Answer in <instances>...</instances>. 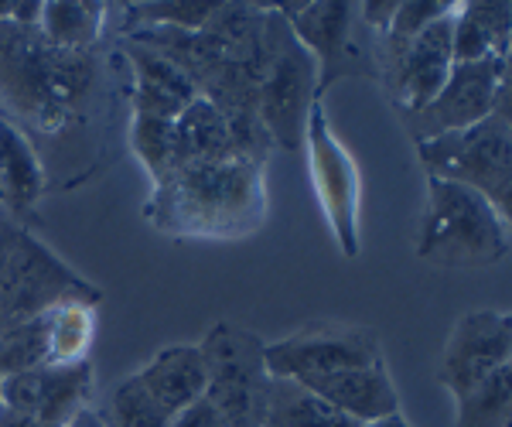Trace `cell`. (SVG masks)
I'll use <instances>...</instances> for the list:
<instances>
[{
    "label": "cell",
    "mask_w": 512,
    "mask_h": 427,
    "mask_svg": "<svg viewBox=\"0 0 512 427\" xmlns=\"http://www.w3.org/2000/svg\"><path fill=\"white\" fill-rule=\"evenodd\" d=\"M267 195H263L260 161L226 158L185 164L175 178L154 188L147 219L154 229L171 236H202V240H233L253 233L263 223Z\"/></svg>",
    "instance_id": "obj_1"
},
{
    "label": "cell",
    "mask_w": 512,
    "mask_h": 427,
    "mask_svg": "<svg viewBox=\"0 0 512 427\" xmlns=\"http://www.w3.org/2000/svg\"><path fill=\"white\" fill-rule=\"evenodd\" d=\"M509 253V223L472 188L427 175L417 257L444 267H492Z\"/></svg>",
    "instance_id": "obj_2"
},
{
    "label": "cell",
    "mask_w": 512,
    "mask_h": 427,
    "mask_svg": "<svg viewBox=\"0 0 512 427\" xmlns=\"http://www.w3.org/2000/svg\"><path fill=\"white\" fill-rule=\"evenodd\" d=\"M103 294L41 246L0 205V335L65 301L99 305Z\"/></svg>",
    "instance_id": "obj_3"
},
{
    "label": "cell",
    "mask_w": 512,
    "mask_h": 427,
    "mask_svg": "<svg viewBox=\"0 0 512 427\" xmlns=\"http://www.w3.org/2000/svg\"><path fill=\"white\" fill-rule=\"evenodd\" d=\"M318 96V62L294 38L291 24L277 7L263 11V72L256 82V123L267 141L284 151L304 144L311 106Z\"/></svg>",
    "instance_id": "obj_4"
},
{
    "label": "cell",
    "mask_w": 512,
    "mask_h": 427,
    "mask_svg": "<svg viewBox=\"0 0 512 427\" xmlns=\"http://www.w3.org/2000/svg\"><path fill=\"white\" fill-rule=\"evenodd\" d=\"M427 175L472 188L509 223L512 216V117L509 96L475 127L420 144Z\"/></svg>",
    "instance_id": "obj_5"
},
{
    "label": "cell",
    "mask_w": 512,
    "mask_h": 427,
    "mask_svg": "<svg viewBox=\"0 0 512 427\" xmlns=\"http://www.w3.org/2000/svg\"><path fill=\"white\" fill-rule=\"evenodd\" d=\"M198 349L205 359V400L226 427H263L270 390L263 342L236 325H216Z\"/></svg>",
    "instance_id": "obj_6"
},
{
    "label": "cell",
    "mask_w": 512,
    "mask_h": 427,
    "mask_svg": "<svg viewBox=\"0 0 512 427\" xmlns=\"http://www.w3.org/2000/svg\"><path fill=\"white\" fill-rule=\"evenodd\" d=\"M301 147L308 151L311 185H315L321 212H325L328 226H332V233H335L338 250L349 260L359 257V205H362L359 168H355L352 154L345 151L342 141L335 137L321 100L311 106Z\"/></svg>",
    "instance_id": "obj_7"
},
{
    "label": "cell",
    "mask_w": 512,
    "mask_h": 427,
    "mask_svg": "<svg viewBox=\"0 0 512 427\" xmlns=\"http://www.w3.org/2000/svg\"><path fill=\"white\" fill-rule=\"evenodd\" d=\"M291 24L294 38L318 62V96L342 76H376L373 55L359 28V4L315 0V4H274Z\"/></svg>",
    "instance_id": "obj_8"
},
{
    "label": "cell",
    "mask_w": 512,
    "mask_h": 427,
    "mask_svg": "<svg viewBox=\"0 0 512 427\" xmlns=\"http://www.w3.org/2000/svg\"><path fill=\"white\" fill-rule=\"evenodd\" d=\"M383 359V346L373 328L362 325H308L280 342L263 346L267 373L277 380H315V376L345 373Z\"/></svg>",
    "instance_id": "obj_9"
},
{
    "label": "cell",
    "mask_w": 512,
    "mask_h": 427,
    "mask_svg": "<svg viewBox=\"0 0 512 427\" xmlns=\"http://www.w3.org/2000/svg\"><path fill=\"white\" fill-rule=\"evenodd\" d=\"M509 96V59H482L451 65L441 93L414 117H407L417 144L475 127Z\"/></svg>",
    "instance_id": "obj_10"
},
{
    "label": "cell",
    "mask_w": 512,
    "mask_h": 427,
    "mask_svg": "<svg viewBox=\"0 0 512 427\" xmlns=\"http://www.w3.org/2000/svg\"><path fill=\"white\" fill-rule=\"evenodd\" d=\"M502 366H512V318L495 308L468 311L451 328L437 383L461 400Z\"/></svg>",
    "instance_id": "obj_11"
},
{
    "label": "cell",
    "mask_w": 512,
    "mask_h": 427,
    "mask_svg": "<svg viewBox=\"0 0 512 427\" xmlns=\"http://www.w3.org/2000/svg\"><path fill=\"white\" fill-rule=\"evenodd\" d=\"M96 387V369L82 363H45L0 380V407L35 414L48 424L69 427L82 410H89Z\"/></svg>",
    "instance_id": "obj_12"
},
{
    "label": "cell",
    "mask_w": 512,
    "mask_h": 427,
    "mask_svg": "<svg viewBox=\"0 0 512 427\" xmlns=\"http://www.w3.org/2000/svg\"><path fill=\"white\" fill-rule=\"evenodd\" d=\"M451 31H454V11L444 14L441 21H434L431 28L420 31L407 48L386 55L393 93L407 117H414V113L424 110V106L441 93L444 82H448L451 65H454Z\"/></svg>",
    "instance_id": "obj_13"
},
{
    "label": "cell",
    "mask_w": 512,
    "mask_h": 427,
    "mask_svg": "<svg viewBox=\"0 0 512 427\" xmlns=\"http://www.w3.org/2000/svg\"><path fill=\"white\" fill-rule=\"evenodd\" d=\"M304 387L315 390L321 400H328L335 410L352 417L355 424L400 414V397H396L390 369H386L383 359L359 369H345V373L315 376V380H304Z\"/></svg>",
    "instance_id": "obj_14"
},
{
    "label": "cell",
    "mask_w": 512,
    "mask_h": 427,
    "mask_svg": "<svg viewBox=\"0 0 512 427\" xmlns=\"http://www.w3.org/2000/svg\"><path fill=\"white\" fill-rule=\"evenodd\" d=\"M134 65V117L140 120H175L198 96L195 82L158 48L137 41L130 48Z\"/></svg>",
    "instance_id": "obj_15"
},
{
    "label": "cell",
    "mask_w": 512,
    "mask_h": 427,
    "mask_svg": "<svg viewBox=\"0 0 512 427\" xmlns=\"http://www.w3.org/2000/svg\"><path fill=\"white\" fill-rule=\"evenodd\" d=\"M140 387L178 417L185 407L205 397V359L198 346H168L137 373Z\"/></svg>",
    "instance_id": "obj_16"
},
{
    "label": "cell",
    "mask_w": 512,
    "mask_h": 427,
    "mask_svg": "<svg viewBox=\"0 0 512 427\" xmlns=\"http://www.w3.org/2000/svg\"><path fill=\"white\" fill-rule=\"evenodd\" d=\"M451 59L482 62V59H509V4H458L454 7L451 31Z\"/></svg>",
    "instance_id": "obj_17"
},
{
    "label": "cell",
    "mask_w": 512,
    "mask_h": 427,
    "mask_svg": "<svg viewBox=\"0 0 512 427\" xmlns=\"http://www.w3.org/2000/svg\"><path fill=\"white\" fill-rule=\"evenodd\" d=\"M45 192V171L28 134L0 117V205L14 212L31 209Z\"/></svg>",
    "instance_id": "obj_18"
},
{
    "label": "cell",
    "mask_w": 512,
    "mask_h": 427,
    "mask_svg": "<svg viewBox=\"0 0 512 427\" xmlns=\"http://www.w3.org/2000/svg\"><path fill=\"white\" fill-rule=\"evenodd\" d=\"M175 141H178L181 168H185V164H202V161H226L239 154L233 130H229V120L222 117L219 106L209 103L205 96H195V100L175 117Z\"/></svg>",
    "instance_id": "obj_19"
},
{
    "label": "cell",
    "mask_w": 512,
    "mask_h": 427,
    "mask_svg": "<svg viewBox=\"0 0 512 427\" xmlns=\"http://www.w3.org/2000/svg\"><path fill=\"white\" fill-rule=\"evenodd\" d=\"M263 427H359V424L352 417H345L342 410H335L328 400H321L304 383L270 376Z\"/></svg>",
    "instance_id": "obj_20"
},
{
    "label": "cell",
    "mask_w": 512,
    "mask_h": 427,
    "mask_svg": "<svg viewBox=\"0 0 512 427\" xmlns=\"http://www.w3.org/2000/svg\"><path fill=\"white\" fill-rule=\"evenodd\" d=\"M106 21V4L96 0H48L41 4L38 35L59 52H82L99 38Z\"/></svg>",
    "instance_id": "obj_21"
},
{
    "label": "cell",
    "mask_w": 512,
    "mask_h": 427,
    "mask_svg": "<svg viewBox=\"0 0 512 427\" xmlns=\"http://www.w3.org/2000/svg\"><path fill=\"white\" fill-rule=\"evenodd\" d=\"M96 335V305L65 301L45 311V352L48 363H82L89 356Z\"/></svg>",
    "instance_id": "obj_22"
},
{
    "label": "cell",
    "mask_w": 512,
    "mask_h": 427,
    "mask_svg": "<svg viewBox=\"0 0 512 427\" xmlns=\"http://www.w3.org/2000/svg\"><path fill=\"white\" fill-rule=\"evenodd\" d=\"M454 427H512V366L454 400Z\"/></svg>",
    "instance_id": "obj_23"
},
{
    "label": "cell",
    "mask_w": 512,
    "mask_h": 427,
    "mask_svg": "<svg viewBox=\"0 0 512 427\" xmlns=\"http://www.w3.org/2000/svg\"><path fill=\"white\" fill-rule=\"evenodd\" d=\"M130 141H134V154L140 158V164L151 171L154 188L164 185L168 178H175L181 171L175 120H140V117H134Z\"/></svg>",
    "instance_id": "obj_24"
},
{
    "label": "cell",
    "mask_w": 512,
    "mask_h": 427,
    "mask_svg": "<svg viewBox=\"0 0 512 427\" xmlns=\"http://www.w3.org/2000/svg\"><path fill=\"white\" fill-rule=\"evenodd\" d=\"M216 0H161V4H130L127 21L137 31L168 28V31H202L219 14Z\"/></svg>",
    "instance_id": "obj_25"
},
{
    "label": "cell",
    "mask_w": 512,
    "mask_h": 427,
    "mask_svg": "<svg viewBox=\"0 0 512 427\" xmlns=\"http://www.w3.org/2000/svg\"><path fill=\"white\" fill-rule=\"evenodd\" d=\"M171 421H175V417L140 387L137 373L117 383V390H113V397H110V407H106V417H103L106 427H171Z\"/></svg>",
    "instance_id": "obj_26"
},
{
    "label": "cell",
    "mask_w": 512,
    "mask_h": 427,
    "mask_svg": "<svg viewBox=\"0 0 512 427\" xmlns=\"http://www.w3.org/2000/svg\"><path fill=\"white\" fill-rule=\"evenodd\" d=\"M48 363L45 352V315L31 318L11 332L0 335V380L14 373H24V369H35Z\"/></svg>",
    "instance_id": "obj_27"
},
{
    "label": "cell",
    "mask_w": 512,
    "mask_h": 427,
    "mask_svg": "<svg viewBox=\"0 0 512 427\" xmlns=\"http://www.w3.org/2000/svg\"><path fill=\"white\" fill-rule=\"evenodd\" d=\"M451 11H454V4H448V0H400L390 31L383 35L386 48L400 52V48H407L420 31L431 28L434 21H441L444 14H451Z\"/></svg>",
    "instance_id": "obj_28"
},
{
    "label": "cell",
    "mask_w": 512,
    "mask_h": 427,
    "mask_svg": "<svg viewBox=\"0 0 512 427\" xmlns=\"http://www.w3.org/2000/svg\"><path fill=\"white\" fill-rule=\"evenodd\" d=\"M396 7H400V0H369V4H359V18L366 28L386 35L393 18H396Z\"/></svg>",
    "instance_id": "obj_29"
},
{
    "label": "cell",
    "mask_w": 512,
    "mask_h": 427,
    "mask_svg": "<svg viewBox=\"0 0 512 427\" xmlns=\"http://www.w3.org/2000/svg\"><path fill=\"white\" fill-rule=\"evenodd\" d=\"M171 427H226V421L219 417V410L209 400H195L192 407H185L181 414L171 421Z\"/></svg>",
    "instance_id": "obj_30"
},
{
    "label": "cell",
    "mask_w": 512,
    "mask_h": 427,
    "mask_svg": "<svg viewBox=\"0 0 512 427\" xmlns=\"http://www.w3.org/2000/svg\"><path fill=\"white\" fill-rule=\"evenodd\" d=\"M0 427H59V424H48L35 414H21V410L0 407Z\"/></svg>",
    "instance_id": "obj_31"
},
{
    "label": "cell",
    "mask_w": 512,
    "mask_h": 427,
    "mask_svg": "<svg viewBox=\"0 0 512 427\" xmlns=\"http://www.w3.org/2000/svg\"><path fill=\"white\" fill-rule=\"evenodd\" d=\"M359 427H414L403 414H390V417H379V421H369V424H359Z\"/></svg>",
    "instance_id": "obj_32"
},
{
    "label": "cell",
    "mask_w": 512,
    "mask_h": 427,
    "mask_svg": "<svg viewBox=\"0 0 512 427\" xmlns=\"http://www.w3.org/2000/svg\"><path fill=\"white\" fill-rule=\"evenodd\" d=\"M69 427H106V424H103V417L93 414V410H82V414Z\"/></svg>",
    "instance_id": "obj_33"
}]
</instances>
